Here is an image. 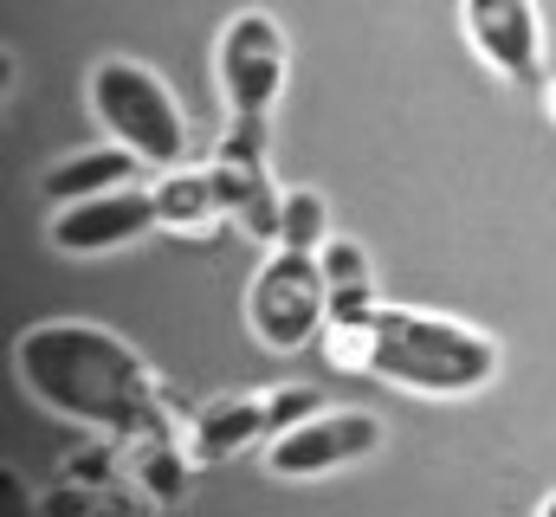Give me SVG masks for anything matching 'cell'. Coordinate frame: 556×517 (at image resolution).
I'll use <instances>...</instances> for the list:
<instances>
[{"instance_id":"obj_1","label":"cell","mask_w":556,"mask_h":517,"mask_svg":"<svg viewBox=\"0 0 556 517\" xmlns=\"http://www.w3.org/2000/svg\"><path fill=\"white\" fill-rule=\"evenodd\" d=\"M13 369L46 414L91 427L98 440H181V420H175L162 382L104 324L46 317L13 337Z\"/></svg>"},{"instance_id":"obj_2","label":"cell","mask_w":556,"mask_h":517,"mask_svg":"<svg viewBox=\"0 0 556 517\" xmlns=\"http://www.w3.org/2000/svg\"><path fill=\"white\" fill-rule=\"evenodd\" d=\"M324 356L337 369L356 376H382V382L427 394V401H466L498 382V343L459 317H433V311H402V304H369L350 317L324 324Z\"/></svg>"},{"instance_id":"obj_3","label":"cell","mask_w":556,"mask_h":517,"mask_svg":"<svg viewBox=\"0 0 556 517\" xmlns=\"http://www.w3.org/2000/svg\"><path fill=\"white\" fill-rule=\"evenodd\" d=\"M91 111L111 129V142L137 149L149 168H181L188 155V117L168 98V85L137 59H98L91 65Z\"/></svg>"},{"instance_id":"obj_4","label":"cell","mask_w":556,"mask_h":517,"mask_svg":"<svg viewBox=\"0 0 556 517\" xmlns=\"http://www.w3.org/2000/svg\"><path fill=\"white\" fill-rule=\"evenodd\" d=\"M247 324L260 337V350L291 356L304 350L324 324H330V285H324V258L298 253V247H266L253 285H247Z\"/></svg>"},{"instance_id":"obj_5","label":"cell","mask_w":556,"mask_h":517,"mask_svg":"<svg viewBox=\"0 0 556 517\" xmlns=\"http://www.w3.org/2000/svg\"><path fill=\"white\" fill-rule=\"evenodd\" d=\"M214 194L227 207V220L260 240V247H278L285 240V188L273 181V162H266V124L260 117H233L227 136L214 142Z\"/></svg>"},{"instance_id":"obj_6","label":"cell","mask_w":556,"mask_h":517,"mask_svg":"<svg viewBox=\"0 0 556 517\" xmlns=\"http://www.w3.org/2000/svg\"><path fill=\"white\" fill-rule=\"evenodd\" d=\"M214 65H220L227 111L273 124V104L285 98V72H291V46H285V26H278L273 13H240V20H227Z\"/></svg>"},{"instance_id":"obj_7","label":"cell","mask_w":556,"mask_h":517,"mask_svg":"<svg viewBox=\"0 0 556 517\" xmlns=\"http://www.w3.org/2000/svg\"><path fill=\"white\" fill-rule=\"evenodd\" d=\"M382 420L363 407H324L298 427H285L278 440H266V472L273 479H324L337 466H356L382 446Z\"/></svg>"},{"instance_id":"obj_8","label":"cell","mask_w":556,"mask_h":517,"mask_svg":"<svg viewBox=\"0 0 556 517\" xmlns=\"http://www.w3.org/2000/svg\"><path fill=\"white\" fill-rule=\"evenodd\" d=\"M149 234H162L155 188H111V194H91V201L52 207V220H46L52 253H65V258L124 253V247H137V240H149Z\"/></svg>"},{"instance_id":"obj_9","label":"cell","mask_w":556,"mask_h":517,"mask_svg":"<svg viewBox=\"0 0 556 517\" xmlns=\"http://www.w3.org/2000/svg\"><path fill=\"white\" fill-rule=\"evenodd\" d=\"M459 26L466 46L479 52V65L518 91L544 85V20L538 0H459Z\"/></svg>"},{"instance_id":"obj_10","label":"cell","mask_w":556,"mask_h":517,"mask_svg":"<svg viewBox=\"0 0 556 517\" xmlns=\"http://www.w3.org/2000/svg\"><path fill=\"white\" fill-rule=\"evenodd\" d=\"M273 440V394H233V401H207L188 427H181V446L194 466H227L233 453Z\"/></svg>"},{"instance_id":"obj_11","label":"cell","mask_w":556,"mask_h":517,"mask_svg":"<svg viewBox=\"0 0 556 517\" xmlns=\"http://www.w3.org/2000/svg\"><path fill=\"white\" fill-rule=\"evenodd\" d=\"M142 168L137 149H124V142H98V149H78V155H65V162H52L46 168V201L52 207H72V201H91V194H111V188H130Z\"/></svg>"},{"instance_id":"obj_12","label":"cell","mask_w":556,"mask_h":517,"mask_svg":"<svg viewBox=\"0 0 556 517\" xmlns=\"http://www.w3.org/2000/svg\"><path fill=\"white\" fill-rule=\"evenodd\" d=\"M162 505L142 492V486H124V479H59L52 492H39L33 517H155Z\"/></svg>"},{"instance_id":"obj_13","label":"cell","mask_w":556,"mask_h":517,"mask_svg":"<svg viewBox=\"0 0 556 517\" xmlns=\"http://www.w3.org/2000/svg\"><path fill=\"white\" fill-rule=\"evenodd\" d=\"M155 214H162V234H181V240H201L227 220L220 194H214V175L207 168H162L155 181Z\"/></svg>"},{"instance_id":"obj_14","label":"cell","mask_w":556,"mask_h":517,"mask_svg":"<svg viewBox=\"0 0 556 517\" xmlns=\"http://www.w3.org/2000/svg\"><path fill=\"white\" fill-rule=\"evenodd\" d=\"M324 285H330V317H350V311H369L376 304V272H369V253L356 240H324Z\"/></svg>"},{"instance_id":"obj_15","label":"cell","mask_w":556,"mask_h":517,"mask_svg":"<svg viewBox=\"0 0 556 517\" xmlns=\"http://www.w3.org/2000/svg\"><path fill=\"white\" fill-rule=\"evenodd\" d=\"M330 240V214H324V194L317 188H285V240L278 247H298V253H324Z\"/></svg>"},{"instance_id":"obj_16","label":"cell","mask_w":556,"mask_h":517,"mask_svg":"<svg viewBox=\"0 0 556 517\" xmlns=\"http://www.w3.org/2000/svg\"><path fill=\"white\" fill-rule=\"evenodd\" d=\"M538 517H556V492H551V499H544V512H538Z\"/></svg>"},{"instance_id":"obj_17","label":"cell","mask_w":556,"mask_h":517,"mask_svg":"<svg viewBox=\"0 0 556 517\" xmlns=\"http://www.w3.org/2000/svg\"><path fill=\"white\" fill-rule=\"evenodd\" d=\"M544 104H551V117H556V85H551V98H544Z\"/></svg>"},{"instance_id":"obj_18","label":"cell","mask_w":556,"mask_h":517,"mask_svg":"<svg viewBox=\"0 0 556 517\" xmlns=\"http://www.w3.org/2000/svg\"><path fill=\"white\" fill-rule=\"evenodd\" d=\"M7 517H20V512H7Z\"/></svg>"}]
</instances>
